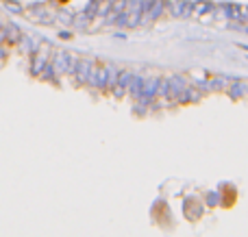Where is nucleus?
I'll use <instances>...</instances> for the list:
<instances>
[{"instance_id":"obj_1","label":"nucleus","mask_w":248,"mask_h":237,"mask_svg":"<svg viewBox=\"0 0 248 237\" xmlns=\"http://www.w3.org/2000/svg\"><path fill=\"white\" fill-rule=\"evenodd\" d=\"M4 30H7V35H4V42L9 44H17L22 37V30L17 29L16 24H4Z\"/></svg>"},{"instance_id":"obj_2","label":"nucleus","mask_w":248,"mask_h":237,"mask_svg":"<svg viewBox=\"0 0 248 237\" xmlns=\"http://www.w3.org/2000/svg\"><path fill=\"white\" fill-rule=\"evenodd\" d=\"M4 7L11 13H24V7H22L20 2H13V0H4Z\"/></svg>"},{"instance_id":"obj_3","label":"nucleus","mask_w":248,"mask_h":237,"mask_svg":"<svg viewBox=\"0 0 248 237\" xmlns=\"http://www.w3.org/2000/svg\"><path fill=\"white\" fill-rule=\"evenodd\" d=\"M61 2H65V0H61Z\"/></svg>"}]
</instances>
